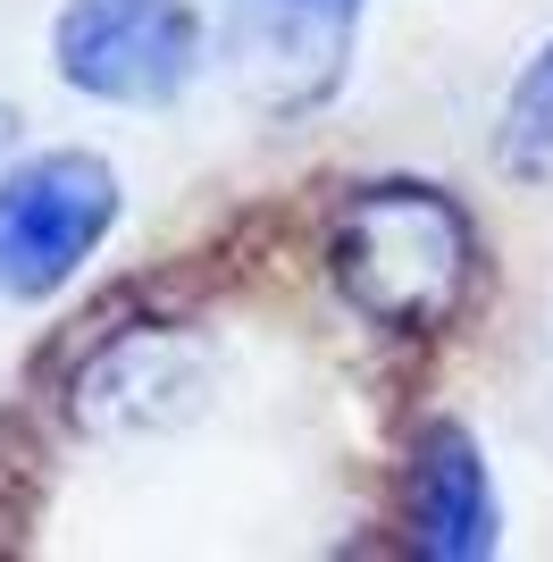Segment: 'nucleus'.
<instances>
[{
	"label": "nucleus",
	"mask_w": 553,
	"mask_h": 562,
	"mask_svg": "<svg viewBox=\"0 0 553 562\" xmlns=\"http://www.w3.org/2000/svg\"><path fill=\"white\" fill-rule=\"evenodd\" d=\"M126 186L101 151H34L0 177V303H50L110 244Z\"/></svg>",
	"instance_id": "f03ea898"
},
{
	"label": "nucleus",
	"mask_w": 553,
	"mask_h": 562,
	"mask_svg": "<svg viewBox=\"0 0 553 562\" xmlns=\"http://www.w3.org/2000/svg\"><path fill=\"white\" fill-rule=\"evenodd\" d=\"M495 168L520 186H553V43L537 50L495 117Z\"/></svg>",
	"instance_id": "39448f33"
},
{
	"label": "nucleus",
	"mask_w": 553,
	"mask_h": 562,
	"mask_svg": "<svg viewBox=\"0 0 553 562\" xmlns=\"http://www.w3.org/2000/svg\"><path fill=\"white\" fill-rule=\"evenodd\" d=\"M470 211L444 186L419 177H377L352 186L336 227H327V278L361 319L403 336L453 328V311L470 303Z\"/></svg>",
	"instance_id": "f257e3e1"
},
{
	"label": "nucleus",
	"mask_w": 553,
	"mask_h": 562,
	"mask_svg": "<svg viewBox=\"0 0 553 562\" xmlns=\"http://www.w3.org/2000/svg\"><path fill=\"white\" fill-rule=\"evenodd\" d=\"M336 9H352V0H336Z\"/></svg>",
	"instance_id": "0eeeda50"
},
{
	"label": "nucleus",
	"mask_w": 553,
	"mask_h": 562,
	"mask_svg": "<svg viewBox=\"0 0 553 562\" xmlns=\"http://www.w3.org/2000/svg\"><path fill=\"white\" fill-rule=\"evenodd\" d=\"M495 479L478 462V437L470 428H428L411 446V470H403V546L428 562H486L495 554Z\"/></svg>",
	"instance_id": "20e7f679"
},
{
	"label": "nucleus",
	"mask_w": 553,
	"mask_h": 562,
	"mask_svg": "<svg viewBox=\"0 0 553 562\" xmlns=\"http://www.w3.org/2000/svg\"><path fill=\"white\" fill-rule=\"evenodd\" d=\"M9 135H18V110H9V101H0V151H9Z\"/></svg>",
	"instance_id": "423d86ee"
},
{
	"label": "nucleus",
	"mask_w": 553,
	"mask_h": 562,
	"mask_svg": "<svg viewBox=\"0 0 553 562\" xmlns=\"http://www.w3.org/2000/svg\"><path fill=\"white\" fill-rule=\"evenodd\" d=\"M50 68L84 101L160 110L202 68V18L193 0H68L50 25Z\"/></svg>",
	"instance_id": "7ed1b4c3"
}]
</instances>
